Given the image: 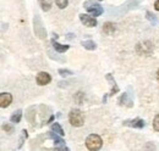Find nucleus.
Listing matches in <instances>:
<instances>
[{"label": "nucleus", "instance_id": "f257e3e1", "mask_svg": "<svg viewBox=\"0 0 159 151\" xmlns=\"http://www.w3.org/2000/svg\"><path fill=\"white\" fill-rule=\"evenodd\" d=\"M103 145V140L98 134H89L86 139V146L91 151L99 150Z\"/></svg>", "mask_w": 159, "mask_h": 151}, {"label": "nucleus", "instance_id": "f03ea898", "mask_svg": "<svg viewBox=\"0 0 159 151\" xmlns=\"http://www.w3.org/2000/svg\"><path fill=\"white\" fill-rule=\"evenodd\" d=\"M69 121L74 127H82L84 123V116L77 109H72L69 113Z\"/></svg>", "mask_w": 159, "mask_h": 151}, {"label": "nucleus", "instance_id": "7ed1b4c3", "mask_svg": "<svg viewBox=\"0 0 159 151\" xmlns=\"http://www.w3.org/2000/svg\"><path fill=\"white\" fill-rule=\"evenodd\" d=\"M33 29H34V34L39 39L47 38V31L44 28L43 21L39 17V15H34V17H33Z\"/></svg>", "mask_w": 159, "mask_h": 151}, {"label": "nucleus", "instance_id": "20e7f679", "mask_svg": "<svg viewBox=\"0 0 159 151\" xmlns=\"http://www.w3.org/2000/svg\"><path fill=\"white\" fill-rule=\"evenodd\" d=\"M83 6H84L86 10H87L92 16H94V17L100 16V15L104 12V9L100 6L98 2H96L94 0H88V1H86V2L83 4Z\"/></svg>", "mask_w": 159, "mask_h": 151}, {"label": "nucleus", "instance_id": "39448f33", "mask_svg": "<svg viewBox=\"0 0 159 151\" xmlns=\"http://www.w3.org/2000/svg\"><path fill=\"white\" fill-rule=\"evenodd\" d=\"M48 138H50L55 143V149L57 150H69V148L65 145L64 139L61 138V135H59L58 133L50 131V132H48Z\"/></svg>", "mask_w": 159, "mask_h": 151}, {"label": "nucleus", "instance_id": "423d86ee", "mask_svg": "<svg viewBox=\"0 0 159 151\" xmlns=\"http://www.w3.org/2000/svg\"><path fill=\"white\" fill-rule=\"evenodd\" d=\"M139 5V0H129V1H126L125 4H122V5L120 6L119 9L116 10V12H118V15L120 16V15L125 14L126 11H130V10H132V9H136Z\"/></svg>", "mask_w": 159, "mask_h": 151}, {"label": "nucleus", "instance_id": "0eeeda50", "mask_svg": "<svg viewBox=\"0 0 159 151\" xmlns=\"http://www.w3.org/2000/svg\"><path fill=\"white\" fill-rule=\"evenodd\" d=\"M124 126H127V127H132V128H137V129H141L146 126V122L141 118H135V119H126L122 122Z\"/></svg>", "mask_w": 159, "mask_h": 151}, {"label": "nucleus", "instance_id": "6e6552de", "mask_svg": "<svg viewBox=\"0 0 159 151\" xmlns=\"http://www.w3.org/2000/svg\"><path fill=\"white\" fill-rule=\"evenodd\" d=\"M80 21L86 27H94V26H97V19H96V17H92V15L89 16V15H86V14H81L80 15Z\"/></svg>", "mask_w": 159, "mask_h": 151}, {"label": "nucleus", "instance_id": "1a4fd4ad", "mask_svg": "<svg viewBox=\"0 0 159 151\" xmlns=\"http://www.w3.org/2000/svg\"><path fill=\"white\" fill-rule=\"evenodd\" d=\"M52 80V77L48 72H39L36 77V82L38 85H47Z\"/></svg>", "mask_w": 159, "mask_h": 151}, {"label": "nucleus", "instance_id": "9d476101", "mask_svg": "<svg viewBox=\"0 0 159 151\" xmlns=\"http://www.w3.org/2000/svg\"><path fill=\"white\" fill-rule=\"evenodd\" d=\"M120 105H124L126 107H132L134 106V100H132V93H124L119 99Z\"/></svg>", "mask_w": 159, "mask_h": 151}, {"label": "nucleus", "instance_id": "9b49d317", "mask_svg": "<svg viewBox=\"0 0 159 151\" xmlns=\"http://www.w3.org/2000/svg\"><path fill=\"white\" fill-rule=\"evenodd\" d=\"M12 102V95L10 93H1L0 94V106L2 109L7 107Z\"/></svg>", "mask_w": 159, "mask_h": 151}, {"label": "nucleus", "instance_id": "f8f14e48", "mask_svg": "<svg viewBox=\"0 0 159 151\" xmlns=\"http://www.w3.org/2000/svg\"><path fill=\"white\" fill-rule=\"evenodd\" d=\"M105 78H107V80L110 83V85H111V92H110V96H113V95H115L116 93H119L120 89L119 87H118V84H116V82H115V79H114V77L110 75V73H108V75L105 76Z\"/></svg>", "mask_w": 159, "mask_h": 151}, {"label": "nucleus", "instance_id": "ddd939ff", "mask_svg": "<svg viewBox=\"0 0 159 151\" xmlns=\"http://www.w3.org/2000/svg\"><path fill=\"white\" fill-rule=\"evenodd\" d=\"M26 119L32 126H34V122H36V107L34 106H31V107L27 109V111H26Z\"/></svg>", "mask_w": 159, "mask_h": 151}, {"label": "nucleus", "instance_id": "4468645a", "mask_svg": "<svg viewBox=\"0 0 159 151\" xmlns=\"http://www.w3.org/2000/svg\"><path fill=\"white\" fill-rule=\"evenodd\" d=\"M55 39H57V38H53V39H52V44H53V48H54L58 53L62 54V53H65L66 50H69V48H70L69 45H62V44L58 43Z\"/></svg>", "mask_w": 159, "mask_h": 151}, {"label": "nucleus", "instance_id": "2eb2a0df", "mask_svg": "<svg viewBox=\"0 0 159 151\" xmlns=\"http://www.w3.org/2000/svg\"><path fill=\"white\" fill-rule=\"evenodd\" d=\"M103 31L107 33V34H113L114 32H115V24L114 23H111V22H107V23H104L103 24Z\"/></svg>", "mask_w": 159, "mask_h": 151}, {"label": "nucleus", "instance_id": "dca6fc26", "mask_svg": "<svg viewBox=\"0 0 159 151\" xmlns=\"http://www.w3.org/2000/svg\"><path fill=\"white\" fill-rule=\"evenodd\" d=\"M81 45L87 50H96L97 49V44L93 40H84L81 43Z\"/></svg>", "mask_w": 159, "mask_h": 151}, {"label": "nucleus", "instance_id": "f3484780", "mask_svg": "<svg viewBox=\"0 0 159 151\" xmlns=\"http://www.w3.org/2000/svg\"><path fill=\"white\" fill-rule=\"evenodd\" d=\"M50 129H52L53 132L58 133V134H59V135H61V136H64V134H65L64 129L61 128V126H60L58 122H54V123L50 126Z\"/></svg>", "mask_w": 159, "mask_h": 151}, {"label": "nucleus", "instance_id": "a211bd4d", "mask_svg": "<svg viewBox=\"0 0 159 151\" xmlns=\"http://www.w3.org/2000/svg\"><path fill=\"white\" fill-rule=\"evenodd\" d=\"M146 17H147V19L153 24V26H157L159 23V21H158V19H157V16L154 15V14H152L151 11H147L146 12Z\"/></svg>", "mask_w": 159, "mask_h": 151}, {"label": "nucleus", "instance_id": "6ab92c4d", "mask_svg": "<svg viewBox=\"0 0 159 151\" xmlns=\"http://www.w3.org/2000/svg\"><path fill=\"white\" fill-rule=\"evenodd\" d=\"M21 117H22V111H21V110H17V111H15V112L12 113V116L10 117V121H11L12 123H20Z\"/></svg>", "mask_w": 159, "mask_h": 151}, {"label": "nucleus", "instance_id": "aec40b11", "mask_svg": "<svg viewBox=\"0 0 159 151\" xmlns=\"http://www.w3.org/2000/svg\"><path fill=\"white\" fill-rule=\"evenodd\" d=\"M39 4L43 11H49L52 7V0H39Z\"/></svg>", "mask_w": 159, "mask_h": 151}, {"label": "nucleus", "instance_id": "412c9836", "mask_svg": "<svg viewBox=\"0 0 159 151\" xmlns=\"http://www.w3.org/2000/svg\"><path fill=\"white\" fill-rule=\"evenodd\" d=\"M27 136H28V133L26 129H23L22 132H21V138H20V141H19V149L22 148V145H23V143H25V140L27 139Z\"/></svg>", "mask_w": 159, "mask_h": 151}, {"label": "nucleus", "instance_id": "4be33fe9", "mask_svg": "<svg viewBox=\"0 0 159 151\" xmlns=\"http://www.w3.org/2000/svg\"><path fill=\"white\" fill-rule=\"evenodd\" d=\"M58 73H59L61 77H69V76L74 75V73H72L70 70H66V68H60L59 71H58Z\"/></svg>", "mask_w": 159, "mask_h": 151}, {"label": "nucleus", "instance_id": "5701e85b", "mask_svg": "<svg viewBox=\"0 0 159 151\" xmlns=\"http://www.w3.org/2000/svg\"><path fill=\"white\" fill-rule=\"evenodd\" d=\"M55 4L59 6V9H65L69 4V0H55Z\"/></svg>", "mask_w": 159, "mask_h": 151}, {"label": "nucleus", "instance_id": "b1692460", "mask_svg": "<svg viewBox=\"0 0 159 151\" xmlns=\"http://www.w3.org/2000/svg\"><path fill=\"white\" fill-rule=\"evenodd\" d=\"M153 128H154V131L159 132V114H157L153 119Z\"/></svg>", "mask_w": 159, "mask_h": 151}, {"label": "nucleus", "instance_id": "393cba45", "mask_svg": "<svg viewBox=\"0 0 159 151\" xmlns=\"http://www.w3.org/2000/svg\"><path fill=\"white\" fill-rule=\"evenodd\" d=\"M82 97H83V93H81V92H79L77 94H76V97H75V100L79 102L80 105L82 104Z\"/></svg>", "mask_w": 159, "mask_h": 151}, {"label": "nucleus", "instance_id": "a878e982", "mask_svg": "<svg viewBox=\"0 0 159 151\" xmlns=\"http://www.w3.org/2000/svg\"><path fill=\"white\" fill-rule=\"evenodd\" d=\"M2 129H4V131H6V132H12V131H14V127H12V126H10V124H4V126H2Z\"/></svg>", "mask_w": 159, "mask_h": 151}, {"label": "nucleus", "instance_id": "bb28decb", "mask_svg": "<svg viewBox=\"0 0 159 151\" xmlns=\"http://www.w3.org/2000/svg\"><path fill=\"white\" fill-rule=\"evenodd\" d=\"M154 9H156L157 11H159V0H157V1L154 2Z\"/></svg>", "mask_w": 159, "mask_h": 151}, {"label": "nucleus", "instance_id": "cd10ccee", "mask_svg": "<svg viewBox=\"0 0 159 151\" xmlns=\"http://www.w3.org/2000/svg\"><path fill=\"white\" fill-rule=\"evenodd\" d=\"M67 36H69L67 38H70V39H72V38H74V34H72V33H70V34H67Z\"/></svg>", "mask_w": 159, "mask_h": 151}, {"label": "nucleus", "instance_id": "c85d7f7f", "mask_svg": "<svg viewBox=\"0 0 159 151\" xmlns=\"http://www.w3.org/2000/svg\"><path fill=\"white\" fill-rule=\"evenodd\" d=\"M157 78H158V80H159V70H158V72H157Z\"/></svg>", "mask_w": 159, "mask_h": 151}]
</instances>
